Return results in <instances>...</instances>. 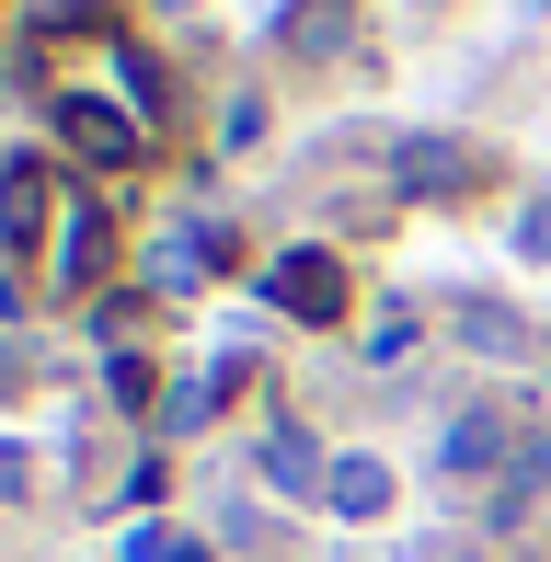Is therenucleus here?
<instances>
[{
  "mask_svg": "<svg viewBox=\"0 0 551 562\" xmlns=\"http://www.w3.org/2000/svg\"><path fill=\"white\" fill-rule=\"evenodd\" d=\"M58 149L81 172H138L149 161V115L127 92H58Z\"/></svg>",
  "mask_w": 551,
  "mask_h": 562,
  "instance_id": "nucleus-1",
  "label": "nucleus"
},
{
  "mask_svg": "<svg viewBox=\"0 0 551 562\" xmlns=\"http://www.w3.org/2000/svg\"><path fill=\"white\" fill-rule=\"evenodd\" d=\"M104 276H115V218H104L92 184H69L58 195V229H46V288H58V299H92Z\"/></svg>",
  "mask_w": 551,
  "mask_h": 562,
  "instance_id": "nucleus-2",
  "label": "nucleus"
},
{
  "mask_svg": "<svg viewBox=\"0 0 551 562\" xmlns=\"http://www.w3.org/2000/svg\"><path fill=\"white\" fill-rule=\"evenodd\" d=\"M265 299H276V311H288V322H311V334H334V322L357 311V288H345V265H334V252H322V241L276 252V265H265Z\"/></svg>",
  "mask_w": 551,
  "mask_h": 562,
  "instance_id": "nucleus-3",
  "label": "nucleus"
},
{
  "mask_svg": "<svg viewBox=\"0 0 551 562\" xmlns=\"http://www.w3.org/2000/svg\"><path fill=\"white\" fill-rule=\"evenodd\" d=\"M517 437H529V425H517L506 402H460V414L437 425V471H448V482H483V471H506V459H517Z\"/></svg>",
  "mask_w": 551,
  "mask_h": 562,
  "instance_id": "nucleus-4",
  "label": "nucleus"
},
{
  "mask_svg": "<svg viewBox=\"0 0 551 562\" xmlns=\"http://www.w3.org/2000/svg\"><path fill=\"white\" fill-rule=\"evenodd\" d=\"M58 195H69V184H58L46 161H0V241L46 265V229H58Z\"/></svg>",
  "mask_w": 551,
  "mask_h": 562,
  "instance_id": "nucleus-5",
  "label": "nucleus"
},
{
  "mask_svg": "<svg viewBox=\"0 0 551 562\" xmlns=\"http://www.w3.org/2000/svg\"><path fill=\"white\" fill-rule=\"evenodd\" d=\"M254 459H265V482H276V494H311V505H322V482H334V459L299 437V425H265V448H254Z\"/></svg>",
  "mask_w": 551,
  "mask_h": 562,
  "instance_id": "nucleus-6",
  "label": "nucleus"
},
{
  "mask_svg": "<svg viewBox=\"0 0 551 562\" xmlns=\"http://www.w3.org/2000/svg\"><path fill=\"white\" fill-rule=\"evenodd\" d=\"M540 494H551V437H517V459L494 471V528H517Z\"/></svg>",
  "mask_w": 551,
  "mask_h": 562,
  "instance_id": "nucleus-7",
  "label": "nucleus"
},
{
  "mask_svg": "<svg viewBox=\"0 0 551 562\" xmlns=\"http://www.w3.org/2000/svg\"><path fill=\"white\" fill-rule=\"evenodd\" d=\"M322 505H334V517H391V471H380L368 448H345L334 482H322Z\"/></svg>",
  "mask_w": 551,
  "mask_h": 562,
  "instance_id": "nucleus-8",
  "label": "nucleus"
},
{
  "mask_svg": "<svg viewBox=\"0 0 551 562\" xmlns=\"http://www.w3.org/2000/svg\"><path fill=\"white\" fill-rule=\"evenodd\" d=\"M115 81H127V104H138L149 126H161V115H172V81H161V58H149V46H138V35H115Z\"/></svg>",
  "mask_w": 551,
  "mask_h": 562,
  "instance_id": "nucleus-9",
  "label": "nucleus"
},
{
  "mask_svg": "<svg viewBox=\"0 0 551 562\" xmlns=\"http://www.w3.org/2000/svg\"><path fill=\"white\" fill-rule=\"evenodd\" d=\"M127 562H207V540L172 528V517H138V528H127Z\"/></svg>",
  "mask_w": 551,
  "mask_h": 562,
  "instance_id": "nucleus-10",
  "label": "nucleus"
},
{
  "mask_svg": "<svg viewBox=\"0 0 551 562\" xmlns=\"http://www.w3.org/2000/svg\"><path fill=\"white\" fill-rule=\"evenodd\" d=\"M345 35H357V12H345V0H311V12H299V35H288V46H299V58H334Z\"/></svg>",
  "mask_w": 551,
  "mask_h": 562,
  "instance_id": "nucleus-11",
  "label": "nucleus"
},
{
  "mask_svg": "<svg viewBox=\"0 0 551 562\" xmlns=\"http://www.w3.org/2000/svg\"><path fill=\"white\" fill-rule=\"evenodd\" d=\"M517 252H529V265H551V195H529V218H517Z\"/></svg>",
  "mask_w": 551,
  "mask_h": 562,
  "instance_id": "nucleus-12",
  "label": "nucleus"
},
{
  "mask_svg": "<svg viewBox=\"0 0 551 562\" xmlns=\"http://www.w3.org/2000/svg\"><path fill=\"white\" fill-rule=\"evenodd\" d=\"M12 494H23V448L0 437V505H12Z\"/></svg>",
  "mask_w": 551,
  "mask_h": 562,
  "instance_id": "nucleus-13",
  "label": "nucleus"
},
{
  "mask_svg": "<svg viewBox=\"0 0 551 562\" xmlns=\"http://www.w3.org/2000/svg\"><path fill=\"white\" fill-rule=\"evenodd\" d=\"M0 322H12V288H0Z\"/></svg>",
  "mask_w": 551,
  "mask_h": 562,
  "instance_id": "nucleus-14",
  "label": "nucleus"
},
{
  "mask_svg": "<svg viewBox=\"0 0 551 562\" xmlns=\"http://www.w3.org/2000/svg\"><path fill=\"white\" fill-rule=\"evenodd\" d=\"M414 12H425V0H414Z\"/></svg>",
  "mask_w": 551,
  "mask_h": 562,
  "instance_id": "nucleus-15",
  "label": "nucleus"
}]
</instances>
